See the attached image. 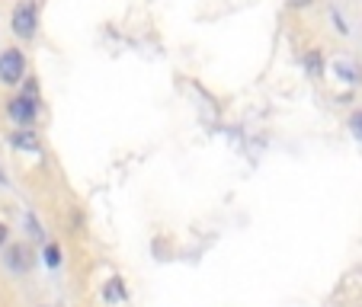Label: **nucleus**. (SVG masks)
<instances>
[{"mask_svg":"<svg viewBox=\"0 0 362 307\" xmlns=\"http://www.w3.org/2000/svg\"><path fill=\"white\" fill-rule=\"evenodd\" d=\"M7 112H10V119H13L16 125H23V128H33L35 116H39V93H35V83L33 80L23 87L20 96H13V100H10Z\"/></svg>","mask_w":362,"mask_h":307,"instance_id":"1","label":"nucleus"},{"mask_svg":"<svg viewBox=\"0 0 362 307\" xmlns=\"http://www.w3.org/2000/svg\"><path fill=\"white\" fill-rule=\"evenodd\" d=\"M10 26H13V35L33 39L35 29H39V7H35V0H20L16 4L13 16H10Z\"/></svg>","mask_w":362,"mask_h":307,"instance_id":"2","label":"nucleus"},{"mask_svg":"<svg viewBox=\"0 0 362 307\" xmlns=\"http://www.w3.org/2000/svg\"><path fill=\"white\" fill-rule=\"evenodd\" d=\"M26 77V58H23L20 48H4L0 52V83L16 87Z\"/></svg>","mask_w":362,"mask_h":307,"instance_id":"3","label":"nucleus"},{"mask_svg":"<svg viewBox=\"0 0 362 307\" xmlns=\"http://www.w3.org/2000/svg\"><path fill=\"white\" fill-rule=\"evenodd\" d=\"M4 263H7L10 272H29V266H33V250H29L26 243H13V246H7Z\"/></svg>","mask_w":362,"mask_h":307,"instance_id":"4","label":"nucleus"},{"mask_svg":"<svg viewBox=\"0 0 362 307\" xmlns=\"http://www.w3.org/2000/svg\"><path fill=\"white\" fill-rule=\"evenodd\" d=\"M103 301H106V304H122V301H129V288H125V282L112 275V279L103 285Z\"/></svg>","mask_w":362,"mask_h":307,"instance_id":"5","label":"nucleus"},{"mask_svg":"<svg viewBox=\"0 0 362 307\" xmlns=\"http://www.w3.org/2000/svg\"><path fill=\"white\" fill-rule=\"evenodd\" d=\"M305 71L311 80H324V55H321V48H311L305 55Z\"/></svg>","mask_w":362,"mask_h":307,"instance_id":"6","label":"nucleus"},{"mask_svg":"<svg viewBox=\"0 0 362 307\" xmlns=\"http://www.w3.org/2000/svg\"><path fill=\"white\" fill-rule=\"evenodd\" d=\"M10 144H13V148H20V150H39V138H35V131L33 128H20V131H13V135H10Z\"/></svg>","mask_w":362,"mask_h":307,"instance_id":"7","label":"nucleus"},{"mask_svg":"<svg viewBox=\"0 0 362 307\" xmlns=\"http://www.w3.org/2000/svg\"><path fill=\"white\" fill-rule=\"evenodd\" d=\"M334 74H340L343 80L353 83V87L356 83H362V71L356 68V64H349V61H334Z\"/></svg>","mask_w":362,"mask_h":307,"instance_id":"8","label":"nucleus"},{"mask_svg":"<svg viewBox=\"0 0 362 307\" xmlns=\"http://www.w3.org/2000/svg\"><path fill=\"white\" fill-rule=\"evenodd\" d=\"M42 260H45L48 269H58V266H62V246H58V243H48V246H45V256H42Z\"/></svg>","mask_w":362,"mask_h":307,"instance_id":"9","label":"nucleus"},{"mask_svg":"<svg viewBox=\"0 0 362 307\" xmlns=\"http://www.w3.org/2000/svg\"><path fill=\"white\" fill-rule=\"evenodd\" d=\"M26 227H29V237L33 240H45V231H42V224H39L35 215H26Z\"/></svg>","mask_w":362,"mask_h":307,"instance_id":"10","label":"nucleus"},{"mask_svg":"<svg viewBox=\"0 0 362 307\" xmlns=\"http://www.w3.org/2000/svg\"><path fill=\"white\" fill-rule=\"evenodd\" d=\"M349 128H353V135H356V138H359V141H362V109L356 112L353 119H349Z\"/></svg>","mask_w":362,"mask_h":307,"instance_id":"11","label":"nucleus"},{"mask_svg":"<svg viewBox=\"0 0 362 307\" xmlns=\"http://www.w3.org/2000/svg\"><path fill=\"white\" fill-rule=\"evenodd\" d=\"M288 4H292L295 10H305V7H311V4H315V0H288Z\"/></svg>","mask_w":362,"mask_h":307,"instance_id":"12","label":"nucleus"},{"mask_svg":"<svg viewBox=\"0 0 362 307\" xmlns=\"http://www.w3.org/2000/svg\"><path fill=\"white\" fill-rule=\"evenodd\" d=\"M7 237H10V227H7V224H4V221H0V246L7 243Z\"/></svg>","mask_w":362,"mask_h":307,"instance_id":"13","label":"nucleus"}]
</instances>
